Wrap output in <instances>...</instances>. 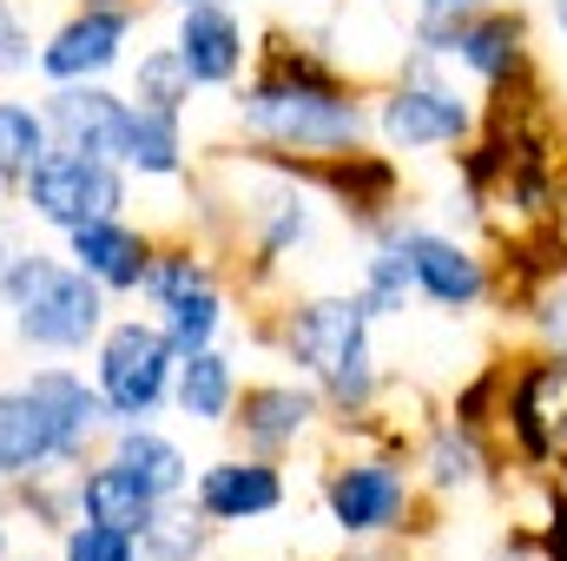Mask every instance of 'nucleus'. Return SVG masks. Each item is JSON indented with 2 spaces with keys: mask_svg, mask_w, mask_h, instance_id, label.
I'll return each instance as SVG.
<instances>
[{
  "mask_svg": "<svg viewBox=\"0 0 567 561\" xmlns=\"http://www.w3.org/2000/svg\"><path fill=\"white\" fill-rule=\"evenodd\" d=\"M238 93V126L271 159H317L370 140V106L323 47H297L284 27L251 40V80Z\"/></svg>",
  "mask_w": 567,
  "mask_h": 561,
  "instance_id": "obj_1",
  "label": "nucleus"
},
{
  "mask_svg": "<svg viewBox=\"0 0 567 561\" xmlns=\"http://www.w3.org/2000/svg\"><path fill=\"white\" fill-rule=\"evenodd\" d=\"M0 317L33 357H86L113 324V297L86 278L66 252L20 245L0 265Z\"/></svg>",
  "mask_w": 567,
  "mask_h": 561,
  "instance_id": "obj_2",
  "label": "nucleus"
},
{
  "mask_svg": "<svg viewBox=\"0 0 567 561\" xmlns=\"http://www.w3.org/2000/svg\"><path fill=\"white\" fill-rule=\"evenodd\" d=\"M278 350L297 364L303 384H317L323 410L337 417H363L377 410L383 370L370 350V310L357 304V290H323V297H297L278 324Z\"/></svg>",
  "mask_w": 567,
  "mask_h": 561,
  "instance_id": "obj_3",
  "label": "nucleus"
},
{
  "mask_svg": "<svg viewBox=\"0 0 567 561\" xmlns=\"http://www.w3.org/2000/svg\"><path fill=\"white\" fill-rule=\"evenodd\" d=\"M20 212H27V225H40V232H73V225H86V218H106V212H126L133 205V178L106 159V152H86V145H47L40 159H33V172H27V185H20V198H13Z\"/></svg>",
  "mask_w": 567,
  "mask_h": 561,
  "instance_id": "obj_4",
  "label": "nucleus"
},
{
  "mask_svg": "<svg viewBox=\"0 0 567 561\" xmlns=\"http://www.w3.org/2000/svg\"><path fill=\"white\" fill-rule=\"evenodd\" d=\"M370 133L390 152H442V145H462L475 133V100L435 73V53L403 47V67L390 80V93L377 100Z\"/></svg>",
  "mask_w": 567,
  "mask_h": 561,
  "instance_id": "obj_5",
  "label": "nucleus"
},
{
  "mask_svg": "<svg viewBox=\"0 0 567 561\" xmlns=\"http://www.w3.org/2000/svg\"><path fill=\"white\" fill-rule=\"evenodd\" d=\"M86 357H93V390L106 397L113 422H158L172 410L178 350L152 317H113Z\"/></svg>",
  "mask_w": 567,
  "mask_h": 561,
  "instance_id": "obj_6",
  "label": "nucleus"
},
{
  "mask_svg": "<svg viewBox=\"0 0 567 561\" xmlns=\"http://www.w3.org/2000/svg\"><path fill=\"white\" fill-rule=\"evenodd\" d=\"M410 509H416V476L403 469V456L377 449V456H343L323 469V516L337 536L350 542H377V536H396L410 529Z\"/></svg>",
  "mask_w": 567,
  "mask_h": 561,
  "instance_id": "obj_7",
  "label": "nucleus"
},
{
  "mask_svg": "<svg viewBox=\"0 0 567 561\" xmlns=\"http://www.w3.org/2000/svg\"><path fill=\"white\" fill-rule=\"evenodd\" d=\"M416 47L435 53V60H455L488 93H515L522 73H528V27H522V13H502V7L423 13L416 20Z\"/></svg>",
  "mask_w": 567,
  "mask_h": 561,
  "instance_id": "obj_8",
  "label": "nucleus"
},
{
  "mask_svg": "<svg viewBox=\"0 0 567 561\" xmlns=\"http://www.w3.org/2000/svg\"><path fill=\"white\" fill-rule=\"evenodd\" d=\"M145 27L140 7H66L33 53L40 86H73V80H113L126 67V47Z\"/></svg>",
  "mask_w": 567,
  "mask_h": 561,
  "instance_id": "obj_9",
  "label": "nucleus"
},
{
  "mask_svg": "<svg viewBox=\"0 0 567 561\" xmlns=\"http://www.w3.org/2000/svg\"><path fill=\"white\" fill-rule=\"evenodd\" d=\"M271 159V152H258ZM278 172H290L297 185L323 192L330 205H343L350 225L377 232L383 218H396V198H403V172L390 152H363V145H343V152H317V159H271Z\"/></svg>",
  "mask_w": 567,
  "mask_h": 561,
  "instance_id": "obj_10",
  "label": "nucleus"
},
{
  "mask_svg": "<svg viewBox=\"0 0 567 561\" xmlns=\"http://www.w3.org/2000/svg\"><path fill=\"white\" fill-rule=\"evenodd\" d=\"M370 238H390L403 258H410V278H416V297H429L435 310L462 317L488 297V265L455 238V232H435V225H403V218H383Z\"/></svg>",
  "mask_w": 567,
  "mask_h": 561,
  "instance_id": "obj_11",
  "label": "nucleus"
},
{
  "mask_svg": "<svg viewBox=\"0 0 567 561\" xmlns=\"http://www.w3.org/2000/svg\"><path fill=\"white\" fill-rule=\"evenodd\" d=\"M198 502L205 522L218 529H245V522H265L290 502V482H284V462L278 456H251V449H231L218 462H205L185 489Z\"/></svg>",
  "mask_w": 567,
  "mask_h": 561,
  "instance_id": "obj_12",
  "label": "nucleus"
},
{
  "mask_svg": "<svg viewBox=\"0 0 567 561\" xmlns=\"http://www.w3.org/2000/svg\"><path fill=\"white\" fill-rule=\"evenodd\" d=\"M317 422H323L317 384H303V377H265V384H238V404H231L225 429L251 456H290Z\"/></svg>",
  "mask_w": 567,
  "mask_h": 561,
  "instance_id": "obj_13",
  "label": "nucleus"
},
{
  "mask_svg": "<svg viewBox=\"0 0 567 561\" xmlns=\"http://www.w3.org/2000/svg\"><path fill=\"white\" fill-rule=\"evenodd\" d=\"M172 47L192 73L198 93H231L251 67V33H245V13L225 7V0H192L178 7V27H172Z\"/></svg>",
  "mask_w": 567,
  "mask_h": 561,
  "instance_id": "obj_14",
  "label": "nucleus"
},
{
  "mask_svg": "<svg viewBox=\"0 0 567 561\" xmlns=\"http://www.w3.org/2000/svg\"><path fill=\"white\" fill-rule=\"evenodd\" d=\"M508 429L522 462L555 469L567 462V350H548L542 364H528L508 390Z\"/></svg>",
  "mask_w": 567,
  "mask_h": 561,
  "instance_id": "obj_15",
  "label": "nucleus"
},
{
  "mask_svg": "<svg viewBox=\"0 0 567 561\" xmlns=\"http://www.w3.org/2000/svg\"><path fill=\"white\" fill-rule=\"evenodd\" d=\"M20 384L40 397V410L53 422V436H60V462H66V469H80L86 456L106 449L113 410H106V397L93 390L86 370H73V364H40V370H27Z\"/></svg>",
  "mask_w": 567,
  "mask_h": 561,
  "instance_id": "obj_16",
  "label": "nucleus"
},
{
  "mask_svg": "<svg viewBox=\"0 0 567 561\" xmlns=\"http://www.w3.org/2000/svg\"><path fill=\"white\" fill-rule=\"evenodd\" d=\"M152 232L133 225V212H106V218H86L73 232H60V252L100 284L106 297H140L145 265H152Z\"/></svg>",
  "mask_w": 567,
  "mask_h": 561,
  "instance_id": "obj_17",
  "label": "nucleus"
},
{
  "mask_svg": "<svg viewBox=\"0 0 567 561\" xmlns=\"http://www.w3.org/2000/svg\"><path fill=\"white\" fill-rule=\"evenodd\" d=\"M113 165L133 178V185H178L185 165H192V145H185V113H158V106H126L120 120V140H113Z\"/></svg>",
  "mask_w": 567,
  "mask_h": 561,
  "instance_id": "obj_18",
  "label": "nucleus"
},
{
  "mask_svg": "<svg viewBox=\"0 0 567 561\" xmlns=\"http://www.w3.org/2000/svg\"><path fill=\"white\" fill-rule=\"evenodd\" d=\"M126 93L113 80H73V86H47L40 93V113H47V133L60 145H86V152H106L120 140V120H126Z\"/></svg>",
  "mask_w": 567,
  "mask_h": 561,
  "instance_id": "obj_19",
  "label": "nucleus"
},
{
  "mask_svg": "<svg viewBox=\"0 0 567 561\" xmlns=\"http://www.w3.org/2000/svg\"><path fill=\"white\" fill-rule=\"evenodd\" d=\"M47 469H66L60 436L40 410V397L13 377V384H0V489H13L27 476H47Z\"/></svg>",
  "mask_w": 567,
  "mask_h": 561,
  "instance_id": "obj_20",
  "label": "nucleus"
},
{
  "mask_svg": "<svg viewBox=\"0 0 567 561\" xmlns=\"http://www.w3.org/2000/svg\"><path fill=\"white\" fill-rule=\"evenodd\" d=\"M106 456L140 482L152 502L192 489V456H185V442H178L172 429H158V422H113V429H106Z\"/></svg>",
  "mask_w": 567,
  "mask_h": 561,
  "instance_id": "obj_21",
  "label": "nucleus"
},
{
  "mask_svg": "<svg viewBox=\"0 0 567 561\" xmlns=\"http://www.w3.org/2000/svg\"><path fill=\"white\" fill-rule=\"evenodd\" d=\"M238 364L225 344H205V350H185L178 370H172V410L198 429H225L231 422V404H238Z\"/></svg>",
  "mask_w": 567,
  "mask_h": 561,
  "instance_id": "obj_22",
  "label": "nucleus"
},
{
  "mask_svg": "<svg viewBox=\"0 0 567 561\" xmlns=\"http://www.w3.org/2000/svg\"><path fill=\"white\" fill-rule=\"evenodd\" d=\"M152 496H145L140 482L100 449V456H86L80 469H73V516H86V522H113V529H126V536H140L145 522H152Z\"/></svg>",
  "mask_w": 567,
  "mask_h": 561,
  "instance_id": "obj_23",
  "label": "nucleus"
},
{
  "mask_svg": "<svg viewBox=\"0 0 567 561\" xmlns=\"http://www.w3.org/2000/svg\"><path fill=\"white\" fill-rule=\"evenodd\" d=\"M212 542L218 522H205L192 496H165L140 529V561H212Z\"/></svg>",
  "mask_w": 567,
  "mask_h": 561,
  "instance_id": "obj_24",
  "label": "nucleus"
},
{
  "mask_svg": "<svg viewBox=\"0 0 567 561\" xmlns=\"http://www.w3.org/2000/svg\"><path fill=\"white\" fill-rule=\"evenodd\" d=\"M152 324L172 337V350L185 357V350H205V344H218L225 337V324H231V304H225V284H192V290H178V297H165V304H152Z\"/></svg>",
  "mask_w": 567,
  "mask_h": 561,
  "instance_id": "obj_25",
  "label": "nucleus"
},
{
  "mask_svg": "<svg viewBox=\"0 0 567 561\" xmlns=\"http://www.w3.org/2000/svg\"><path fill=\"white\" fill-rule=\"evenodd\" d=\"M47 145H53V133H47L40 100L0 93V198H20V185H27V172Z\"/></svg>",
  "mask_w": 567,
  "mask_h": 561,
  "instance_id": "obj_26",
  "label": "nucleus"
},
{
  "mask_svg": "<svg viewBox=\"0 0 567 561\" xmlns=\"http://www.w3.org/2000/svg\"><path fill=\"white\" fill-rule=\"evenodd\" d=\"M488 476V456H482V436L462 429V422H435L423 442V482L435 496H462Z\"/></svg>",
  "mask_w": 567,
  "mask_h": 561,
  "instance_id": "obj_27",
  "label": "nucleus"
},
{
  "mask_svg": "<svg viewBox=\"0 0 567 561\" xmlns=\"http://www.w3.org/2000/svg\"><path fill=\"white\" fill-rule=\"evenodd\" d=\"M192 73H185V60H178V47L172 40H158V47H145L140 60L126 67V100H140V106H158V113H185L192 106Z\"/></svg>",
  "mask_w": 567,
  "mask_h": 561,
  "instance_id": "obj_28",
  "label": "nucleus"
},
{
  "mask_svg": "<svg viewBox=\"0 0 567 561\" xmlns=\"http://www.w3.org/2000/svg\"><path fill=\"white\" fill-rule=\"evenodd\" d=\"M410 297H416L410 258H403L390 238H377V252L363 258V278H357V304H363V310H370V324H377V317H396Z\"/></svg>",
  "mask_w": 567,
  "mask_h": 561,
  "instance_id": "obj_29",
  "label": "nucleus"
},
{
  "mask_svg": "<svg viewBox=\"0 0 567 561\" xmlns=\"http://www.w3.org/2000/svg\"><path fill=\"white\" fill-rule=\"evenodd\" d=\"M53 561H140V536H126V529H113V522L73 516V522L60 529V555Z\"/></svg>",
  "mask_w": 567,
  "mask_h": 561,
  "instance_id": "obj_30",
  "label": "nucleus"
},
{
  "mask_svg": "<svg viewBox=\"0 0 567 561\" xmlns=\"http://www.w3.org/2000/svg\"><path fill=\"white\" fill-rule=\"evenodd\" d=\"M33 53H40V33H33L27 0H0V86L27 80L33 73Z\"/></svg>",
  "mask_w": 567,
  "mask_h": 561,
  "instance_id": "obj_31",
  "label": "nucleus"
},
{
  "mask_svg": "<svg viewBox=\"0 0 567 561\" xmlns=\"http://www.w3.org/2000/svg\"><path fill=\"white\" fill-rule=\"evenodd\" d=\"M528 310H535V330H542V344H548V350H567V272H555V278L542 284Z\"/></svg>",
  "mask_w": 567,
  "mask_h": 561,
  "instance_id": "obj_32",
  "label": "nucleus"
},
{
  "mask_svg": "<svg viewBox=\"0 0 567 561\" xmlns=\"http://www.w3.org/2000/svg\"><path fill=\"white\" fill-rule=\"evenodd\" d=\"M20 245H27V212H20L13 198H0V265H7Z\"/></svg>",
  "mask_w": 567,
  "mask_h": 561,
  "instance_id": "obj_33",
  "label": "nucleus"
},
{
  "mask_svg": "<svg viewBox=\"0 0 567 561\" xmlns=\"http://www.w3.org/2000/svg\"><path fill=\"white\" fill-rule=\"evenodd\" d=\"M13 555V509H7V496H0V561Z\"/></svg>",
  "mask_w": 567,
  "mask_h": 561,
  "instance_id": "obj_34",
  "label": "nucleus"
},
{
  "mask_svg": "<svg viewBox=\"0 0 567 561\" xmlns=\"http://www.w3.org/2000/svg\"><path fill=\"white\" fill-rule=\"evenodd\" d=\"M423 13H468V7H482V0H416Z\"/></svg>",
  "mask_w": 567,
  "mask_h": 561,
  "instance_id": "obj_35",
  "label": "nucleus"
},
{
  "mask_svg": "<svg viewBox=\"0 0 567 561\" xmlns=\"http://www.w3.org/2000/svg\"><path fill=\"white\" fill-rule=\"evenodd\" d=\"M548 218H555V245H561V258H567V192L555 198V212H548Z\"/></svg>",
  "mask_w": 567,
  "mask_h": 561,
  "instance_id": "obj_36",
  "label": "nucleus"
},
{
  "mask_svg": "<svg viewBox=\"0 0 567 561\" xmlns=\"http://www.w3.org/2000/svg\"><path fill=\"white\" fill-rule=\"evenodd\" d=\"M73 7H140V0H73Z\"/></svg>",
  "mask_w": 567,
  "mask_h": 561,
  "instance_id": "obj_37",
  "label": "nucleus"
},
{
  "mask_svg": "<svg viewBox=\"0 0 567 561\" xmlns=\"http://www.w3.org/2000/svg\"><path fill=\"white\" fill-rule=\"evenodd\" d=\"M158 7H172V13H178V7H192V0H158ZM225 7H251V0H225Z\"/></svg>",
  "mask_w": 567,
  "mask_h": 561,
  "instance_id": "obj_38",
  "label": "nucleus"
},
{
  "mask_svg": "<svg viewBox=\"0 0 567 561\" xmlns=\"http://www.w3.org/2000/svg\"><path fill=\"white\" fill-rule=\"evenodd\" d=\"M555 27L567 33V0H555Z\"/></svg>",
  "mask_w": 567,
  "mask_h": 561,
  "instance_id": "obj_39",
  "label": "nucleus"
},
{
  "mask_svg": "<svg viewBox=\"0 0 567 561\" xmlns=\"http://www.w3.org/2000/svg\"><path fill=\"white\" fill-rule=\"evenodd\" d=\"M7 561H40V555H7Z\"/></svg>",
  "mask_w": 567,
  "mask_h": 561,
  "instance_id": "obj_40",
  "label": "nucleus"
},
{
  "mask_svg": "<svg viewBox=\"0 0 567 561\" xmlns=\"http://www.w3.org/2000/svg\"><path fill=\"white\" fill-rule=\"evenodd\" d=\"M561 469H567V462H561Z\"/></svg>",
  "mask_w": 567,
  "mask_h": 561,
  "instance_id": "obj_41",
  "label": "nucleus"
}]
</instances>
